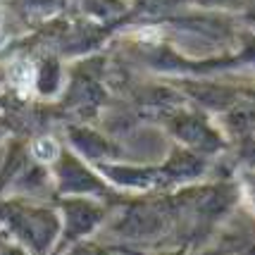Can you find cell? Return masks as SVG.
I'll return each mask as SVG.
<instances>
[{
  "label": "cell",
  "mask_w": 255,
  "mask_h": 255,
  "mask_svg": "<svg viewBox=\"0 0 255 255\" xmlns=\"http://www.w3.org/2000/svg\"><path fill=\"white\" fill-rule=\"evenodd\" d=\"M7 77H10V81L14 84V89H19L22 93H29L33 86V79H36V69H33V65L26 62V60H14L10 65Z\"/></svg>",
  "instance_id": "1"
},
{
  "label": "cell",
  "mask_w": 255,
  "mask_h": 255,
  "mask_svg": "<svg viewBox=\"0 0 255 255\" xmlns=\"http://www.w3.org/2000/svg\"><path fill=\"white\" fill-rule=\"evenodd\" d=\"M31 153L36 155V160L50 162V160H55L57 157V145H55V141H50V138H41V141L33 143Z\"/></svg>",
  "instance_id": "2"
},
{
  "label": "cell",
  "mask_w": 255,
  "mask_h": 255,
  "mask_svg": "<svg viewBox=\"0 0 255 255\" xmlns=\"http://www.w3.org/2000/svg\"><path fill=\"white\" fill-rule=\"evenodd\" d=\"M2 45H5V33L0 31V48H2Z\"/></svg>",
  "instance_id": "3"
},
{
  "label": "cell",
  "mask_w": 255,
  "mask_h": 255,
  "mask_svg": "<svg viewBox=\"0 0 255 255\" xmlns=\"http://www.w3.org/2000/svg\"><path fill=\"white\" fill-rule=\"evenodd\" d=\"M0 14H2V12H0Z\"/></svg>",
  "instance_id": "4"
}]
</instances>
